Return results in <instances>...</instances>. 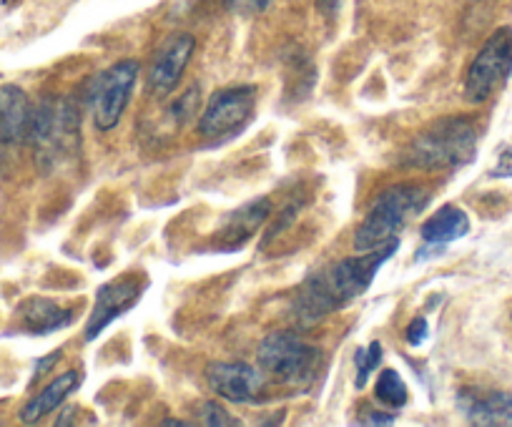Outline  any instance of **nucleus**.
Instances as JSON below:
<instances>
[{
	"label": "nucleus",
	"instance_id": "nucleus-24",
	"mask_svg": "<svg viewBox=\"0 0 512 427\" xmlns=\"http://www.w3.org/2000/svg\"><path fill=\"white\" fill-rule=\"evenodd\" d=\"M364 415L359 417V422H364V425H390V422H395V415L392 412H377V410H369V407H364Z\"/></svg>",
	"mask_w": 512,
	"mask_h": 427
},
{
	"label": "nucleus",
	"instance_id": "nucleus-6",
	"mask_svg": "<svg viewBox=\"0 0 512 427\" xmlns=\"http://www.w3.org/2000/svg\"><path fill=\"white\" fill-rule=\"evenodd\" d=\"M139 73V61H131V58L113 63L111 68L98 73L91 88V116L98 131L106 134V131L116 129L128 101H131Z\"/></svg>",
	"mask_w": 512,
	"mask_h": 427
},
{
	"label": "nucleus",
	"instance_id": "nucleus-5",
	"mask_svg": "<svg viewBox=\"0 0 512 427\" xmlns=\"http://www.w3.org/2000/svg\"><path fill=\"white\" fill-rule=\"evenodd\" d=\"M41 166L58 164V159L71 154L78 141V111L68 101H41L38 109H33L31 134Z\"/></svg>",
	"mask_w": 512,
	"mask_h": 427
},
{
	"label": "nucleus",
	"instance_id": "nucleus-10",
	"mask_svg": "<svg viewBox=\"0 0 512 427\" xmlns=\"http://www.w3.org/2000/svg\"><path fill=\"white\" fill-rule=\"evenodd\" d=\"M204 375L211 392L236 405H251L264 390V375L246 362H209Z\"/></svg>",
	"mask_w": 512,
	"mask_h": 427
},
{
	"label": "nucleus",
	"instance_id": "nucleus-26",
	"mask_svg": "<svg viewBox=\"0 0 512 427\" xmlns=\"http://www.w3.org/2000/svg\"><path fill=\"white\" fill-rule=\"evenodd\" d=\"M58 360H61V350L51 352V355H48V357H43V360H38V365H36V377L48 375V372H51V367L58 365Z\"/></svg>",
	"mask_w": 512,
	"mask_h": 427
},
{
	"label": "nucleus",
	"instance_id": "nucleus-4",
	"mask_svg": "<svg viewBox=\"0 0 512 427\" xmlns=\"http://www.w3.org/2000/svg\"><path fill=\"white\" fill-rule=\"evenodd\" d=\"M259 365L277 382L307 390L322 372L324 355L317 345L294 332H272L259 345Z\"/></svg>",
	"mask_w": 512,
	"mask_h": 427
},
{
	"label": "nucleus",
	"instance_id": "nucleus-13",
	"mask_svg": "<svg viewBox=\"0 0 512 427\" xmlns=\"http://www.w3.org/2000/svg\"><path fill=\"white\" fill-rule=\"evenodd\" d=\"M33 109L26 93L18 86L0 88V141L3 144H23L31 134Z\"/></svg>",
	"mask_w": 512,
	"mask_h": 427
},
{
	"label": "nucleus",
	"instance_id": "nucleus-15",
	"mask_svg": "<svg viewBox=\"0 0 512 427\" xmlns=\"http://www.w3.org/2000/svg\"><path fill=\"white\" fill-rule=\"evenodd\" d=\"M269 214H272V201H269L267 196L249 201V204H244L241 209L231 211L229 217L221 222V237L226 239L224 247L226 249L241 247V244L256 232V229L267 222Z\"/></svg>",
	"mask_w": 512,
	"mask_h": 427
},
{
	"label": "nucleus",
	"instance_id": "nucleus-9",
	"mask_svg": "<svg viewBox=\"0 0 512 427\" xmlns=\"http://www.w3.org/2000/svg\"><path fill=\"white\" fill-rule=\"evenodd\" d=\"M146 279L126 277L118 279V282H108L103 287H98L96 292V304H93V314L86 325V342H93L113 319L123 317L131 307H136V302L141 299L146 289Z\"/></svg>",
	"mask_w": 512,
	"mask_h": 427
},
{
	"label": "nucleus",
	"instance_id": "nucleus-17",
	"mask_svg": "<svg viewBox=\"0 0 512 427\" xmlns=\"http://www.w3.org/2000/svg\"><path fill=\"white\" fill-rule=\"evenodd\" d=\"M23 330L31 335H48V332L63 330L73 322V309H63L53 299L33 297L21 307Z\"/></svg>",
	"mask_w": 512,
	"mask_h": 427
},
{
	"label": "nucleus",
	"instance_id": "nucleus-1",
	"mask_svg": "<svg viewBox=\"0 0 512 427\" xmlns=\"http://www.w3.org/2000/svg\"><path fill=\"white\" fill-rule=\"evenodd\" d=\"M400 249V239L382 244L369 252H359V257L339 259L332 267L312 274L302 289L294 297V322L309 327L334 309L347 307L357 297H362L372 287L374 277L382 269V264Z\"/></svg>",
	"mask_w": 512,
	"mask_h": 427
},
{
	"label": "nucleus",
	"instance_id": "nucleus-27",
	"mask_svg": "<svg viewBox=\"0 0 512 427\" xmlns=\"http://www.w3.org/2000/svg\"><path fill=\"white\" fill-rule=\"evenodd\" d=\"M314 6H317V11L322 13L324 18H334L337 16L339 6H342V0H314Z\"/></svg>",
	"mask_w": 512,
	"mask_h": 427
},
{
	"label": "nucleus",
	"instance_id": "nucleus-21",
	"mask_svg": "<svg viewBox=\"0 0 512 427\" xmlns=\"http://www.w3.org/2000/svg\"><path fill=\"white\" fill-rule=\"evenodd\" d=\"M201 420L206 422V425H211V427H226V425H239V420H234V417H229V412L224 410V407L219 405V402H214V400H209V402H204V405H201Z\"/></svg>",
	"mask_w": 512,
	"mask_h": 427
},
{
	"label": "nucleus",
	"instance_id": "nucleus-7",
	"mask_svg": "<svg viewBox=\"0 0 512 427\" xmlns=\"http://www.w3.org/2000/svg\"><path fill=\"white\" fill-rule=\"evenodd\" d=\"M512 73V28L492 33L470 63L465 76V98L482 103L510 78Z\"/></svg>",
	"mask_w": 512,
	"mask_h": 427
},
{
	"label": "nucleus",
	"instance_id": "nucleus-25",
	"mask_svg": "<svg viewBox=\"0 0 512 427\" xmlns=\"http://www.w3.org/2000/svg\"><path fill=\"white\" fill-rule=\"evenodd\" d=\"M495 179H505V176H512V149H502L500 159H497L495 169H492V174Z\"/></svg>",
	"mask_w": 512,
	"mask_h": 427
},
{
	"label": "nucleus",
	"instance_id": "nucleus-18",
	"mask_svg": "<svg viewBox=\"0 0 512 427\" xmlns=\"http://www.w3.org/2000/svg\"><path fill=\"white\" fill-rule=\"evenodd\" d=\"M374 395H377V400L382 402V405L392 407V410H400V407L407 405V397H410V392H407V385H405V380L400 377V372L384 370L382 375L377 377Z\"/></svg>",
	"mask_w": 512,
	"mask_h": 427
},
{
	"label": "nucleus",
	"instance_id": "nucleus-11",
	"mask_svg": "<svg viewBox=\"0 0 512 427\" xmlns=\"http://www.w3.org/2000/svg\"><path fill=\"white\" fill-rule=\"evenodd\" d=\"M196 41L189 33H174L164 46L156 53L151 71L146 76V91L151 96H169L176 88V83L184 76L191 56H194Z\"/></svg>",
	"mask_w": 512,
	"mask_h": 427
},
{
	"label": "nucleus",
	"instance_id": "nucleus-20",
	"mask_svg": "<svg viewBox=\"0 0 512 427\" xmlns=\"http://www.w3.org/2000/svg\"><path fill=\"white\" fill-rule=\"evenodd\" d=\"M199 103H201L199 86H191L176 98L174 106H171V114H174V119L179 121V124H186V121H191L196 114H199Z\"/></svg>",
	"mask_w": 512,
	"mask_h": 427
},
{
	"label": "nucleus",
	"instance_id": "nucleus-19",
	"mask_svg": "<svg viewBox=\"0 0 512 427\" xmlns=\"http://www.w3.org/2000/svg\"><path fill=\"white\" fill-rule=\"evenodd\" d=\"M379 362H382V345L379 342H372L367 350H357V355H354V365H357V380H354V385H357V390H362L367 385L369 375L377 370Z\"/></svg>",
	"mask_w": 512,
	"mask_h": 427
},
{
	"label": "nucleus",
	"instance_id": "nucleus-23",
	"mask_svg": "<svg viewBox=\"0 0 512 427\" xmlns=\"http://www.w3.org/2000/svg\"><path fill=\"white\" fill-rule=\"evenodd\" d=\"M272 0H229L231 11L241 13V16H254V13H262Z\"/></svg>",
	"mask_w": 512,
	"mask_h": 427
},
{
	"label": "nucleus",
	"instance_id": "nucleus-22",
	"mask_svg": "<svg viewBox=\"0 0 512 427\" xmlns=\"http://www.w3.org/2000/svg\"><path fill=\"white\" fill-rule=\"evenodd\" d=\"M427 335H430V325H427V319L425 317L412 319V325L407 327V342H410L412 347H420L422 342L427 340Z\"/></svg>",
	"mask_w": 512,
	"mask_h": 427
},
{
	"label": "nucleus",
	"instance_id": "nucleus-16",
	"mask_svg": "<svg viewBox=\"0 0 512 427\" xmlns=\"http://www.w3.org/2000/svg\"><path fill=\"white\" fill-rule=\"evenodd\" d=\"M470 232V219L457 206H442L437 214H432L425 224L420 227V237L427 247L442 249L445 244L457 242V239L467 237Z\"/></svg>",
	"mask_w": 512,
	"mask_h": 427
},
{
	"label": "nucleus",
	"instance_id": "nucleus-3",
	"mask_svg": "<svg viewBox=\"0 0 512 427\" xmlns=\"http://www.w3.org/2000/svg\"><path fill=\"white\" fill-rule=\"evenodd\" d=\"M430 204V194L420 184H392L374 199L364 222L354 232V252H369L397 239L415 214Z\"/></svg>",
	"mask_w": 512,
	"mask_h": 427
},
{
	"label": "nucleus",
	"instance_id": "nucleus-29",
	"mask_svg": "<svg viewBox=\"0 0 512 427\" xmlns=\"http://www.w3.org/2000/svg\"><path fill=\"white\" fill-rule=\"evenodd\" d=\"M0 144H3V141H0Z\"/></svg>",
	"mask_w": 512,
	"mask_h": 427
},
{
	"label": "nucleus",
	"instance_id": "nucleus-8",
	"mask_svg": "<svg viewBox=\"0 0 512 427\" xmlns=\"http://www.w3.org/2000/svg\"><path fill=\"white\" fill-rule=\"evenodd\" d=\"M256 88L254 86H229L216 91L206 103L199 119L201 136L214 141H224L239 134L254 116Z\"/></svg>",
	"mask_w": 512,
	"mask_h": 427
},
{
	"label": "nucleus",
	"instance_id": "nucleus-28",
	"mask_svg": "<svg viewBox=\"0 0 512 427\" xmlns=\"http://www.w3.org/2000/svg\"><path fill=\"white\" fill-rule=\"evenodd\" d=\"M73 422H76V407H66L63 415L56 420V425H73Z\"/></svg>",
	"mask_w": 512,
	"mask_h": 427
},
{
	"label": "nucleus",
	"instance_id": "nucleus-2",
	"mask_svg": "<svg viewBox=\"0 0 512 427\" xmlns=\"http://www.w3.org/2000/svg\"><path fill=\"white\" fill-rule=\"evenodd\" d=\"M477 126L465 116H445L422 129L400 156L402 166L422 171L460 169L475 159Z\"/></svg>",
	"mask_w": 512,
	"mask_h": 427
},
{
	"label": "nucleus",
	"instance_id": "nucleus-14",
	"mask_svg": "<svg viewBox=\"0 0 512 427\" xmlns=\"http://www.w3.org/2000/svg\"><path fill=\"white\" fill-rule=\"evenodd\" d=\"M81 380L83 375L78 370H68L63 375H58L56 380L48 382L38 395H33L28 400V405L21 410V420L26 425H31V422H38L46 415H51L56 407H61L68 400V395H73L81 387Z\"/></svg>",
	"mask_w": 512,
	"mask_h": 427
},
{
	"label": "nucleus",
	"instance_id": "nucleus-12",
	"mask_svg": "<svg viewBox=\"0 0 512 427\" xmlns=\"http://www.w3.org/2000/svg\"><path fill=\"white\" fill-rule=\"evenodd\" d=\"M457 405L470 425L512 427V395L507 392L462 390Z\"/></svg>",
	"mask_w": 512,
	"mask_h": 427
}]
</instances>
